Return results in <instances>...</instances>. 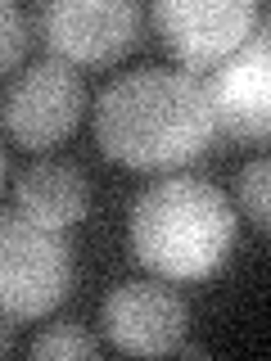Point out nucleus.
Here are the masks:
<instances>
[{
    "mask_svg": "<svg viewBox=\"0 0 271 361\" xmlns=\"http://www.w3.org/2000/svg\"><path fill=\"white\" fill-rule=\"evenodd\" d=\"M0 176H5V154H0Z\"/></svg>",
    "mask_w": 271,
    "mask_h": 361,
    "instance_id": "14",
    "label": "nucleus"
},
{
    "mask_svg": "<svg viewBox=\"0 0 271 361\" xmlns=\"http://www.w3.org/2000/svg\"><path fill=\"white\" fill-rule=\"evenodd\" d=\"M82 109H86L82 77L59 59H45L37 68H28L5 90L0 122L23 149H50V145L73 135V127L82 122Z\"/></svg>",
    "mask_w": 271,
    "mask_h": 361,
    "instance_id": "6",
    "label": "nucleus"
},
{
    "mask_svg": "<svg viewBox=\"0 0 271 361\" xmlns=\"http://www.w3.org/2000/svg\"><path fill=\"white\" fill-rule=\"evenodd\" d=\"M150 23L158 41L181 59V68L203 73L253 37L258 5L253 0H158L150 9Z\"/></svg>",
    "mask_w": 271,
    "mask_h": 361,
    "instance_id": "4",
    "label": "nucleus"
},
{
    "mask_svg": "<svg viewBox=\"0 0 271 361\" xmlns=\"http://www.w3.org/2000/svg\"><path fill=\"white\" fill-rule=\"evenodd\" d=\"M267 180H271V167L258 158V163H248L244 172H240V208H244V217L258 226V231H267V221H271V203H267Z\"/></svg>",
    "mask_w": 271,
    "mask_h": 361,
    "instance_id": "11",
    "label": "nucleus"
},
{
    "mask_svg": "<svg viewBox=\"0 0 271 361\" xmlns=\"http://www.w3.org/2000/svg\"><path fill=\"white\" fill-rule=\"evenodd\" d=\"M212 109V127L226 131L231 140H267L271 127V50L267 37H248L235 54L208 73L203 82Z\"/></svg>",
    "mask_w": 271,
    "mask_h": 361,
    "instance_id": "8",
    "label": "nucleus"
},
{
    "mask_svg": "<svg viewBox=\"0 0 271 361\" xmlns=\"http://www.w3.org/2000/svg\"><path fill=\"white\" fill-rule=\"evenodd\" d=\"M212 109L203 82L172 68L118 77L95 99V140L113 163L136 172H172L208 149Z\"/></svg>",
    "mask_w": 271,
    "mask_h": 361,
    "instance_id": "1",
    "label": "nucleus"
},
{
    "mask_svg": "<svg viewBox=\"0 0 271 361\" xmlns=\"http://www.w3.org/2000/svg\"><path fill=\"white\" fill-rule=\"evenodd\" d=\"M28 14H23L18 5H9V0H0V77L14 73L23 63V54H28Z\"/></svg>",
    "mask_w": 271,
    "mask_h": 361,
    "instance_id": "10",
    "label": "nucleus"
},
{
    "mask_svg": "<svg viewBox=\"0 0 271 361\" xmlns=\"http://www.w3.org/2000/svg\"><path fill=\"white\" fill-rule=\"evenodd\" d=\"M18 212L32 217L45 231H64V226L82 221L90 208V185L73 163H37L18 176L14 185Z\"/></svg>",
    "mask_w": 271,
    "mask_h": 361,
    "instance_id": "9",
    "label": "nucleus"
},
{
    "mask_svg": "<svg viewBox=\"0 0 271 361\" xmlns=\"http://www.w3.org/2000/svg\"><path fill=\"white\" fill-rule=\"evenodd\" d=\"M73 257L59 231H45L23 212H0V312L37 321L68 298Z\"/></svg>",
    "mask_w": 271,
    "mask_h": 361,
    "instance_id": "3",
    "label": "nucleus"
},
{
    "mask_svg": "<svg viewBox=\"0 0 271 361\" xmlns=\"http://www.w3.org/2000/svg\"><path fill=\"white\" fill-rule=\"evenodd\" d=\"M95 353H100V343L77 330H54L32 343V357H95Z\"/></svg>",
    "mask_w": 271,
    "mask_h": 361,
    "instance_id": "12",
    "label": "nucleus"
},
{
    "mask_svg": "<svg viewBox=\"0 0 271 361\" xmlns=\"http://www.w3.org/2000/svg\"><path fill=\"white\" fill-rule=\"evenodd\" d=\"M5 321H9V316L0 312V353H5V348H9V325H5Z\"/></svg>",
    "mask_w": 271,
    "mask_h": 361,
    "instance_id": "13",
    "label": "nucleus"
},
{
    "mask_svg": "<svg viewBox=\"0 0 271 361\" xmlns=\"http://www.w3.org/2000/svg\"><path fill=\"white\" fill-rule=\"evenodd\" d=\"M100 321H104V334L118 353L163 357L176 353V343L186 338L190 312L181 293L158 285V280H122L118 289H109Z\"/></svg>",
    "mask_w": 271,
    "mask_h": 361,
    "instance_id": "7",
    "label": "nucleus"
},
{
    "mask_svg": "<svg viewBox=\"0 0 271 361\" xmlns=\"http://www.w3.org/2000/svg\"><path fill=\"white\" fill-rule=\"evenodd\" d=\"M235 244V212L208 180H158L131 203V248L167 280L212 276Z\"/></svg>",
    "mask_w": 271,
    "mask_h": 361,
    "instance_id": "2",
    "label": "nucleus"
},
{
    "mask_svg": "<svg viewBox=\"0 0 271 361\" xmlns=\"http://www.w3.org/2000/svg\"><path fill=\"white\" fill-rule=\"evenodd\" d=\"M41 41L59 63H113L140 37V5L131 0H54L37 18Z\"/></svg>",
    "mask_w": 271,
    "mask_h": 361,
    "instance_id": "5",
    "label": "nucleus"
}]
</instances>
